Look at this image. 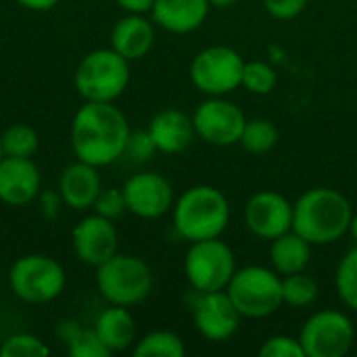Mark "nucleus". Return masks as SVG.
Here are the masks:
<instances>
[{
    "mask_svg": "<svg viewBox=\"0 0 357 357\" xmlns=\"http://www.w3.org/2000/svg\"><path fill=\"white\" fill-rule=\"evenodd\" d=\"M48 354V345L40 337L29 333L10 335L0 347V357H46Z\"/></svg>",
    "mask_w": 357,
    "mask_h": 357,
    "instance_id": "obj_29",
    "label": "nucleus"
},
{
    "mask_svg": "<svg viewBox=\"0 0 357 357\" xmlns=\"http://www.w3.org/2000/svg\"><path fill=\"white\" fill-rule=\"evenodd\" d=\"M82 331V326L75 322V320H63L59 326H56V337H59V341L67 347L73 339H75V335Z\"/></svg>",
    "mask_w": 357,
    "mask_h": 357,
    "instance_id": "obj_37",
    "label": "nucleus"
},
{
    "mask_svg": "<svg viewBox=\"0 0 357 357\" xmlns=\"http://www.w3.org/2000/svg\"><path fill=\"white\" fill-rule=\"evenodd\" d=\"M211 6H215V8H228V6H232L236 0H207Z\"/></svg>",
    "mask_w": 357,
    "mask_h": 357,
    "instance_id": "obj_39",
    "label": "nucleus"
},
{
    "mask_svg": "<svg viewBox=\"0 0 357 357\" xmlns=\"http://www.w3.org/2000/svg\"><path fill=\"white\" fill-rule=\"evenodd\" d=\"M92 328L111 354L126 351L136 343V320L123 305H111L102 310Z\"/></svg>",
    "mask_w": 357,
    "mask_h": 357,
    "instance_id": "obj_21",
    "label": "nucleus"
},
{
    "mask_svg": "<svg viewBox=\"0 0 357 357\" xmlns=\"http://www.w3.org/2000/svg\"><path fill=\"white\" fill-rule=\"evenodd\" d=\"M305 357H345L356 343V326L341 310H322L305 320L299 333Z\"/></svg>",
    "mask_w": 357,
    "mask_h": 357,
    "instance_id": "obj_10",
    "label": "nucleus"
},
{
    "mask_svg": "<svg viewBox=\"0 0 357 357\" xmlns=\"http://www.w3.org/2000/svg\"><path fill=\"white\" fill-rule=\"evenodd\" d=\"M226 293L243 318H268L284 305L282 276L266 266L236 268Z\"/></svg>",
    "mask_w": 357,
    "mask_h": 357,
    "instance_id": "obj_6",
    "label": "nucleus"
},
{
    "mask_svg": "<svg viewBox=\"0 0 357 357\" xmlns=\"http://www.w3.org/2000/svg\"><path fill=\"white\" fill-rule=\"evenodd\" d=\"M130 134V121L115 102L84 100L71 121V149L77 161L100 169L123 157Z\"/></svg>",
    "mask_w": 357,
    "mask_h": 357,
    "instance_id": "obj_1",
    "label": "nucleus"
},
{
    "mask_svg": "<svg viewBox=\"0 0 357 357\" xmlns=\"http://www.w3.org/2000/svg\"><path fill=\"white\" fill-rule=\"evenodd\" d=\"M71 247L82 264L98 268L117 253L119 234L115 222L98 213L84 215L71 230Z\"/></svg>",
    "mask_w": 357,
    "mask_h": 357,
    "instance_id": "obj_14",
    "label": "nucleus"
},
{
    "mask_svg": "<svg viewBox=\"0 0 357 357\" xmlns=\"http://www.w3.org/2000/svg\"><path fill=\"white\" fill-rule=\"evenodd\" d=\"M136 357H184L186 345L172 331H153L134 343Z\"/></svg>",
    "mask_w": 357,
    "mask_h": 357,
    "instance_id": "obj_23",
    "label": "nucleus"
},
{
    "mask_svg": "<svg viewBox=\"0 0 357 357\" xmlns=\"http://www.w3.org/2000/svg\"><path fill=\"white\" fill-rule=\"evenodd\" d=\"M192 123L197 136L213 146H232L241 142L247 117L232 100L224 96H207L195 113Z\"/></svg>",
    "mask_w": 357,
    "mask_h": 357,
    "instance_id": "obj_11",
    "label": "nucleus"
},
{
    "mask_svg": "<svg viewBox=\"0 0 357 357\" xmlns=\"http://www.w3.org/2000/svg\"><path fill=\"white\" fill-rule=\"evenodd\" d=\"M2 157H4V151H2V142H0V161H2Z\"/></svg>",
    "mask_w": 357,
    "mask_h": 357,
    "instance_id": "obj_41",
    "label": "nucleus"
},
{
    "mask_svg": "<svg viewBox=\"0 0 357 357\" xmlns=\"http://www.w3.org/2000/svg\"><path fill=\"white\" fill-rule=\"evenodd\" d=\"M245 59L238 50L215 44L199 50L190 63V82L207 96H226L243 84Z\"/></svg>",
    "mask_w": 357,
    "mask_h": 357,
    "instance_id": "obj_9",
    "label": "nucleus"
},
{
    "mask_svg": "<svg viewBox=\"0 0 357 357\" xmlns=\"http://www.w3.org/2000/svg\"><path fill=\"white\" fill-rule=\"evenodd\" d=\"M117 6L126 13H132V15H146L151 13L155 0H115Z\"/></svg>",
    "mask_w": 357,
    "mask_h": 357,
    "instance_id": "obj_36",
    "label": "nucleus"
},
{
    "mask_svg": "<svg viewBox=\"0 0 357 357\" xmlns=\"http://www.w3.org/2000/svg\"><path fill=\"white\" fill-rule=\"evenodd\" d=\"M245 224L261 241H274L293 230V203L276 190H259L245 203Z\"/></svg>",
    "mask_w": 357,
    "mask_h": 357,
    "instance_id": "obj_13",
    "label": "nucleus"
},
{
    "mask_svg": "<svg viewBox=\"0 0 357 357\" xmlns=\"http://www.w3.org/2000/svg\"><path fill=\"white\" fill-rule=\"evenodd\" d=\"M153 284V270L136 255L117 251L111 259L96 268L98 293L111 305H138L151 295Z\"/></svg>",
    "mask_w": 357,
    "mask_h": 357,
    "instance_id": "obj_5",
    "label": "nucleus"
},
{
    "mask_svg": "<svg viewBox=\"0 0 357 357\" xmlns=\"http://www.w3.org/2000/svg\"><path fill=\"white\" fill-rule=\"evenodd\" d=\"M130 61L117 50L96 48L88 52L73 73L75 92L88 102H115L130 84Z\"/></svg>",
    "mask_w": 357,
    "mask_h": 357,
    "instance_id": "obj_4",
    "label": "nucleus"
},
{
    "mask_svg": "<svg viewBox=\"0 0 357 357\" xmlns=\"http://www.w3.org/2000/svg\"><path fill=\"white\" fill-rule=\"evenodd\" d=\"M172 218L176 232L188 243L218 238L230 224V203L220 188L199 184L176 199Z\"/></svg>",
    "mask_w": 357,
    "mask_h": 357,
    "instance_id": "obj_3",
    "label": "nucleus"
},
{
    "mask_svg": "<svg viewBox=\"0 0 357 357\" xmlns=\"http://www.w3.org/2000/svg\"><path fill=\"white\" fill-rule=\"evenodd\" d=\"M349 234H351L354 243L357 245V213H354V218H351V224H349Z\"/></svg>",
    "mask_w": 357,
    "mask_h": 357,
    "instance_id": "obj_40",
    "label": "nucleus"
},
{
    "mask_svg": "<svg viewBox=\"0 0 357 357\" xmlns=\"http://www.w3.org/2000/svg\"><path fill=\"white\" fill-rule=\"evenodd\" d=\"M19 6L27 8V10H36V13H46L50 8H54L61 0H15Z\"/></svg>",
    "mask_w": 357,
    "mask_h": 357,
    "instance_id": "obj_38",
    "label": "nucleus"
},
{
    "mask_svg": "<svg viewBox=\"0 0 357 357\" xmlns=\"http://www.w3.org/2000/svg\"><path fill=\"white\" fill-rule=\"evenodd\" d=\"M312 261V245L295 230L284 232L270 245V268L280 276L305 272Z\"/></svg>",
    "mask_w": 357,
    "mask_h": 357,
    "instance_id": "obj_22",
    "label": "nucleus"
},
{
    "mask_svg": "<svg viewBox=\"0 0 357 357\" xmlns=\"http://www.w3.org/2000/svg\"><path fill=\"white\" fill-rule=\"evenodd\" d=\"M234 272V251L220 236L190 243L184 255V276L195 293L226 291Z\"/></svg>",
    "mask_w": 357,
    "mask_h": 357,
    "instance_id": "obj_8",
    "label": "nucleus"
},
{
    "mask_svg": "<svg viewBox=\"0 0 357 357\" xmlns=\"http://www.w3.org/2000/svg\"><path fill=\"white\" fill-rule=\"evenodd\" d=\"M278 84V73L276 69L266 63V61H245L243 69V88L251 94L266 96L270 94Z\"/></svg>",
    "mask_w": 357,
    "mask_h": 357,
    "instance_id": "obj_28",
    "label": "nucleus"
},
{
    "mask_svg": "<svg viewBox=\"0 0 357 357\" xmlns=\"http://www.w3.org/2000/svg\"><path fill=\"white\" fill-rule=\"evenodd\" d=\"M0 142H2L4 157H33L40 146L38 132L27 123L8 126L0 134Z\"/></svg>",
    "mask_w": 357,
    "mask_h": 357,
    "instance_id": "obj_26",
    "label": "nucleus"
},
{
    "mask_svg": "<svg viewBox=\"0 0 357 357\" xmlns=\"http://www.w3.org/2000/svg\"><path fill=\"white\" fill-rule=\"evenodd\" d=\"M318 293V282L305 272L282 276V301L295 310L310 307L312 303H316Z\"/></svg>",
    "mask_w": 357,
    "mask_h": 357,
    "instance_id": "obj_25",
    "label": "nucleus"
},
{
    "mask_svg": "<svg viewBox=\"0 0 357 357\" xmlns=\"http://www.w3.org/2000/svg\"><path fill=\"white\" fill-rule=\"evenodd\" d=\"M278 138L280 134L274 121L266 117H253V119H247L238 144H243V149L251 155H266L278 144Z\"/></svg>",
    "mask_w": 357,
    "mask_h": 357,
    "instance_id": "obj_24",
    "label": "nucleus"
},
{
    "mask_svg": "<svg viewBox=\"0 0 357 357\" xmlns=\"http://www.w3.org/2000/svg\"><path fill=\"white\" fill-rule=\"evenodd\" d=\"M159 153L149 130H138V132H132L130 138H128V144H126V157L134 163H146L153 159V155Z\"/></svg>",
    "mask_w": 357,
    "mask_h": 357,
    "instance_id": "obj_33",
    "label": "nucleus"
},
{
    "mask_svg": "<svg viewBox=\"0 0 357 357\" xmlns=\"http://www.w3.org/2000/svg\"><path fill=\"white\" fill-rule=\"evenodd\" d=\"M241 314L230 301L226 291L197 293L192 303V320L199 335L211 343H224L232 339L241 326Z\"/></svg>",
    "mask_w": 357,
    "mask_h": 357,
    "instance_id": "obj_15",
    "label": "nucleus"
},
{
    "mask_svg": "<svg viewBox=\"0 0 357 357\" xmlns=\"http://www.w3.org/2000/svg\"><path fill=\"white\" fill-rule=\"evenodd\" d=\"M155 44V23L146 15L126 13L111 29V48L123 59L138 61L151 52Z\"/></svg>",
    "mask_w": 357,
    "mask_h": 357,
    "instance_id": "obj_20",
    "label": "nucleus"
},
{
    "mask_svg": "<svg viewBox=\"0 0 357 357\" xmlns=\"http://www.w3.org/2000/svg\"><path fill=\"white\" fill-rule=\"evenodd\" d=\"M69 357H109L111 351L102 345L94 328H82L75 339L67 345Z\"/></svg>",
    "mask_w": 357,
    "mask_h": 357,
    "instance_id": "obj_30",
    "label": "nucleus"
},
{
    "mask_svg": "<svg viewBox=\"0 0 357 357\" xmlns=\"http://www.w3.org/2000/svg\"><path fill=\"white\" fill-rule=\"evenodd\" d=\"M335 289L343 305L357 312V245L339 261L335 272Z\"/></svg>",
    "mask_w": 357,
    "mask_h": 357,
    "instance_id": "obj_27",
    "label": "nucleus"
},
{
    "mask_svg": "<svg viewBox=\"0 0 357 357\" xmlns=\"http://www.w3.org/2000/svg\"><path fill=\"white\" fill-rule=\"evenodd\" d=\"M38 199H40L42 215L48 218V220H54L59 209H61V205H63V199H61L59 190H40Z\"/></svg>",
    "mask_w": 357,
    "mask_h": 357,
    "instance_id": "obj_35",
    "label": "nucleus"
},
{
    "mask_svg": "<svg viewBox=\"0 0 357 357\" xmlns=\"http://www.w3.org/2000/svg\"><path fill=\"white\" fill-rule=\"evenodd\" d=\"M257 354L261 357H305L299 337L289 335H274L266 339Z\"/></svg>",
    "mask_w": 357,
    "mask_h": 357,
    "instance_id": "obj_32",
    "label": "nucleus"
},
{
    "mask_svg": "<svg viewBox=\"0 0 357 357\" xmlns=\"http://www.w3.org/2000/svg\"><path fill=\"white\" fill-rule=\"evenodd\" d=\"M351 218L349 199L328 186L310 188L293 203V230L312 247L341 241L349 232Z\"/></svg>",
    "mask_w": 357,
    "mask_h": 357,
    "instance_id": "obj_2",
    "label": "nucleus"
},
{
    "mask_svg": "<svg viewBox=\"0 0 357 357\" xmlns=\"http://www.w3.org/2000/svg\"><path fill=\"white\" fill-rule=\"evenodd\" d=\"M42 174L31 157H2L0 161V201L10 207H23L38 199Z\"/></svg>",
    "mask_w": 357,
    "mask_h": 357,
    "instance_id": "obj_16",
    "label": "nucleus"
},
{
    "mask_svg": "<svg viewBox=\"0 0 357 357\" xmlns=\"http://www.w3.org/2000/svg\"><path fill=\"white\" fill-rule=\"evenodd\" d=\"M63 205L75 211H88L92 209L98 192L102 190V182L98 176V167L75 161L67 165L61 176H59V186H56Z\"/></svg>",
    "mask_w": 357,
    "mask_h": 357,
    "instance_id": "obj_17",
    "label": "nucleus"
},
{
    "mask_svg": "<svg viewBox=\"0 0 357 357\" xmlns=\"http://www.w3.org/2000/svg\"><path fill=\"white\" fill-rule=\"evenodd\" d=\"M310 0H264V6L268 10L270 17L287 21V19H295L299 17Z\"/></svg>",
    "mask_w": 357,
    "mask_h": 357,
    "instance_id": "obj_34",
    "label": "nucleus"
},
{
    "mask_svg": "<svg viewBox=\"0 0 357 357\" xmlns=\"http://www.w3.org/2000/svg\"><path fill=\"white\" fill-rule=\"evenodd\" d=\"M13 295L29 305H42L59 299L67 287L65 268L44 253L21 255L8 270Z\"/></svg>",
    "mask_w": 357,
    "mask_h": 357,
    "instance_id": "obj_7",
    "label": "nucleus"
},
{
    "mask_svg": "<svg viewBox=\"0 0 357 357\" xmlns=\"http://www.w3.org/2000/svg\"><path fill=\"white\" fill-rule=\"evenodd\" d=\"M209 8L207 0H155L149 15L157 27L169 33H190L207 21Z\"/></svg>",
    "mask_w": 357,
    "mask_h": 357,
    "instance_id": "obj_19",
    "label": "nucleus"
},
{
    "mask_svg": "<svg viewBox=\"0 0 357 357\" xmlns=\"http://www.w3.org/2000/svg\"><path fill=\"white\" fill-rule=\"evenodd\" d=\"M126 207L140 220H157L172 211L176 197L172 182L157 172H138L130 176L123 186Z\"/></svg>",
    "mask_w": 357,
    "mask_h": 357,
    "instance_id": "obj_12",
    "label": "nucleus"
},
{
    "mask_svg": "<svg viewBox=\"0 0 357 357\" xmlns=\"http://www.w3.org/2000/svg\"><path fill=\"white\" fill-rule=\"evenodd\" d=\"M146 130H149L157 151L165 153V155H178V153L186 151L197 136L192 117L180 109L159 111L157 115H153Z\"/></svg>",
    "mask_w": 357,
    "mask_h": 357,
    "instance_id": "obj_18",
    "label": "nucleus"
},
{
    "mask_svg": "<svg viewBox=\"0 0 357 357\" xmlns=\"http://www.w3.org/2000/svg\"><path fill=\"white\" fill-rule=\"evenodd\" d=\"M92 211L98 213V215H102V218H107V220H113L115 222L117 218H121L128 211L123 190L121 188H113V186L111 188H102L98 192L94 205H92Z\"/></svg>",
    "mask_w": 357,
    "mask_h": 357,
    "instance_id": "obj_31",
    "label": "nucleus"
}]
</instances>
